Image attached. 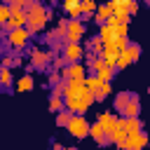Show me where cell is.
Segmentation results:
<instances>
[{"label":"cell","mask_w":150,"mask_h":150,"mask_svg":"<svg viewBox=\"0 0 150 150\" xmlns=\"http://www.w3.org/2000/svg\"><path fill=\"white\" fill-rule=\"evenodd\" d=\"M52 66H54L56 70H63V68L68 66V61H66V56H63V54H56V52H54V59H52Z\"/></svg>","instance_id":"cell-29"},{"label":"cell","mask_w":150,"mask_h":150,"mask_svg":"<svg viewBox=\"0 0 150 150\" xmlns=\"http://www.w3.org/2000/svg\"><path fill=\"white\" fill-rule=\"evenodd\" d=\"M127 136H129V131H127V127H124V117H120V120H117V124H115V129L110 131V138H112V143H117V145H120Z\"/></svg>","instance_id":"cell-15"},{"label":"cell","mask_w":150,"mask_h":150,"mask_svg":"<svg viewBox=\"0 0 150 150\" xmlns=\"http://www.w3.org/2000/svg\"><path fill=\"white\" fill-rule=\"evenodd\" d=\"M84 23L87 21H82V19H70L68 21V30H66V42H80L84 38V33H87Z\"/></svg>","instance_id":"cell-5"},{"label":"cell","mask_w":150,"mask_h":150,"mask_svg":"<svg viewBox=\"0 0 150 150\" xmlns=\"http://www.w3.org/2000/svg\"><path fill=\"white\" fill-rule=\"evenodd\" d=\"M47 21H49L47 12H40V14H28V23H26V28H28L33 35H38V33H42V30H45Z\"/></svg>","instance_id":"cell-8"},{"label":"cell","mask_w":150,"mask_h":150,"mask_svg":"<svg viewBox=\"0 0 150 150\" xmlns=\"http://www.w3.org/2000/svg\"><path fill=\"white\" fill-rule=\"evenodd\" d=\"M129 63H131V59H129V54H127V52L122 49V52H120V59H117V68L122 70V68H127Z\"/></svg>","instance_id":"cell-33"},{"label":"cell","mask_w":150,"mask_h":150,"mask_svg":"<svg viewBox=\"0 0 150 150\" xmlns=\"http://www.w3.org/2000/svg\"><path fill=\"white\" fill-rule=\"evenodd\" d=\"M87 70H89V68H87L82 61H75V63H68V66L61 70V75H63V77H68V80H77V82H84V77L89 75Z\"/></svg>","instance_id":"cell-6"},{"label":"cell","mask_w":150,"mask_h":150,"mask_svg":"<svg viewBox=\"0 0 150 150\" xmlns=\"http://www.w3.org/2000/svg\"><path fill=\"white\" fill-rule=\"evenodd\" d=\"M101 82H103V80H101V77H98L96 73H91V75H87V77H84V84H87V87H89L91 91H94V89H96V87H98Z\"/></svg>","instance_id":"cell-30"},{"label":"cell","mask_w":150,"mask_h":150,"mask_svg":"<svg viewBox=\"0 0 150 150\" xmlns=\"http://www.w3.org/2000/svg\"><path fill=\"white\" fill-rule=\"evenodd\" d=\"M98 35L103 38L105 45L112 42V40H117V33H115V26H112V23H103V26H98Z\"/></svg>","instance_id":"cell-19"},{"label":"cell","mask_w":150,"mask_h":150,"mask_svg":"<svg viewBox=\"0 0 150 150\" xmlns=\"http://www.w3.org/2000/svg\"><path fill=\"white\" fill-rule=\"evenodd\" d=\"M115 12H112V5L110 2H105V5H101L98 9H96V14H94V21L98 23V26H103V23H108L110 21V16H112Z\"/></svg>","instance_id":"cell-13"},{"label":"cell","mask_w":150,"mask_h":150,"mask_svg":"<svg viewBox=\"0 0 150 150\" xmlns=\"http://www.w3.org/2000/svg\"><path fill=\"white\" fill-rule=\"evenodd\" d=\"M12 19V5L9 2H2L0 5V23H7Z\"/></svg>","instance_id":"cell-27"},{"label":"cell","mask_w":150,"mask_h":150,"mask_svg":"<svg viewBox=\"0 0 150 150\" xmlns=\"http://www.w3.org/2000/svg\"><path fill=\"white\" fill-rule=\"evenodd\" d=\"M89 136H91V138L96 141V145H101V148H103V145H110V143H112L110 134L105 131V127H103V124H101L98 120H96V122L91 124V131H89Z\"/></svg>","instance_id":"cell-9"},{"label":"cell","mask_w":150,"mask_h":150,"mask_svg":"<svg viewBox=\"0 0 150 150\" xmlns=\"http://www.w3.org/2000/svg\"><path fill=\"white\" fill-rule=\"evenodd\" d=\"M52 148H54V150H66V148H63L59 141H54V143H52Z\"/></svg>","instance_id":"cell-36"},{"label":"cell","mask_w":150,"mask_h":150,"mask_svg":"<svg viewBox=\"0 0 150 150\" xmlns=\"http://www.w3.org/2000/svg\"><path fill=\"white\" fill-rule=\"evenodd\" d=\"M61 80H63V75H61V70H56V68H54V70L49 73V77H47V84H49V87H56V84H59Z\"/></svg>","instance_id":"cell-31"},{"label":"cell","mask_w":150,"mask_h":150,"mask_svg":"<svg viewBox=\"0 0 150 150\" xmlns=\"http://www.w3.org/2000/svg\"><path fill=\"white\" fill-rule=\"evenodd\" d=\"M49 2H52V5H54V7H56V5H59V2H61V0H49Z\"/></svg>","instance_id":"cell-37"},{"label":"cell","mask_w":150,"mask_h":150,"mask_svg":"<svg viewBox=\"0 0 150 150\" xmlns=\"http://www.w3.org/2000/svg\"><path fill=\"white\" fill-rule=\"evenodd\" d=\"M131 94H134V91H120V94L115 96V101H112V110L120 112V115H124V110H127V105H129V101H131Z\"/></svg>","instance_id":"cell-12"},{"label":"cell","mask_w":150,"mask_h":150,"mask_svg":"<svg viewBox=\"0 0 150 150\" xmlns=\"http://www.w3.org/2000/svg\"><path fill=\"white\" fill-rule=\"evenodd\" d=\"M141 112V98H138V94L134 91L131 94V101H129V105H127V110H124V117H134V115H138Z\"/></svg>","instance_id":"cell-22"},{"label":"cell","mask_w":150,"mask_h":150,"mask_svg":"<svg viewBox=\"0 0 150 150\" xmlns=\"http://www.w3.org/2000/svg\"><path fill=\"white\" fill-rule=\"evenodd\" d=\"M124 52L129 54V59H131V63H136V61L141 59V45H138V42H129Z\"/></svg>","instance_id":"cell-26"},{"label":"cell","mask_w":150,"mask_h":150,"mask_svg":"<svg viewBox=\"0 0 150 150\" xmlns=\"http://www.w3.org/2000/svg\"><path fill=\"white\" fill-rule=\"evenodd\" d=\"M96 9H98L96 0H82V12L84 14H96Z\"/></svg>","instance_id":"cell-32"},{"label":"cell","mask_w":150,"mask_h":150,"mask_svg":"<svg viewBox=\"0 0 150 150\" xmlns=\"http://www.w3.org/2000/svg\"><path fill=\"white\" fill-rule=\"evenodd\" d=\"M26 12H28V14H40V12H47V7L42 5V0H33V2L26 7Z\"/></svg>","instance_id":"cell-28"},{"label":"cell","mask_w":150,"mask_h":150,"mask_svg":"<svg viewBox=\"0 0 150 150\" xmlns=\"http://www.w3.org/2000/svg\"><path fill=\"white\" fill-rule=\"evenodd\" d=\"M148 94H150V87H148Z\"/></svg>","instance_id":"cell-40"},{"label":"cell","mask_w":150,"mask_h":150,"mask_svg":"<svg viewBox=\"0 0 150 150\" xmlns=\"http://www.w3.org/2000/svg\"><path fill=\"white\" fill-rule=\"evenodd\" d=\"M110 91H112V84H110L108 80H103V82H101V84L94 89V98H96V101H105Z\"/></svg>","instance_id":"cell-21"},{"label":"cell","mask_w":150,"mask_h":150,"mask_svg":"<svg viewBox=\"0 0 150 150\" xmlns=\"http://www.w3.org/2000/svg\"><path fill=\"white\" fill-rule=\"evenodd\" d=\"M30 89H33V77H30V75H21V77L16 80V91L23 94V91H30Z\"/></svg>","instance_id":"cell-25"},{"label":"cell","mask_w":150,"mask_h":150,"mask_svg":"<svg viewBox=\"0 0 150 150\" xmlns=\"http://www.w3.org/2000/svg\"><path fill=\"white\" fill-rule=\"evenodd\" d=\"M30 38H33V33H30L26 26L9 28L7 33H2V47H5V49H16V52H23V49L30 45Z\"/></svg>","instance_id":"cell-1"},{"label":"cell","mask_w":150,"mask_h":150,"mask_svg":"<svg viewBox=\"0 0 150 150\" xmlns=\"http://www.w3.org/2000/svg\"><path fill=\"white\" fill-rule=\"evenodd\" d=\"M145 2H148V5H150V0H145Z\"/></svg>","instance_id":"cell-39"},{"label":"cell","mask_w":150,"mask_h":150,"mask_svg":"<svg viewBox=\"0 0 150 150\" xmlns=\"http://www.w3.org/2000/svg\"><path fill=\"white\" fill-rule=\"evenodd\" d=\"M129 12H131V16L138 12V0H131V5H129Z\"/></svg>","instance_id":"cell-34"},{"label":"cell","mask_w":150,"mask_h":150,"mask_svg":"<svg viewBox=\"0 0 150 150\" xmlns=\"http://www.w3.org/2000/svg\"><path fill=\"white\" fill-rule=\"evenodd\" d=\"M12 82H14L12 68L2 66V68H0V84H2V91H5V94H12Z\"/></svg>","instance_id":"cell-16"},{"label":"cell","mask_w":150,"mask_h":150,"mask_svg":"<svg viewBox=\"0 0 150 150\" xmlns=\"http://www.w3.org/2000/svg\"><path fill=\"white\" fill-rule=\"evenodd\" d=\"M96 120H98V122L105 127V131L110 134V131L115 129V124H117V120H120V117H117V115H112V110H105V112H101Z\"/></svg>","instance_id":"cell-17"},{"label":"cell","mask_w":150,"mask_h":150,"mask_svg":"<svg viewBox=\"0 0 150 150\" xmlns=\"http://www.w3.org/2000/svg\"><path fill=\"white\" fill-rule=\"evenodd\" d=\"M26 23H28V12H26V7L12 5V19L7 21V26H9V28H19V26H26Z\"/></svg>","instance_id":"cell-10"},{"label":"cell","mask_w":150,"mask_h":150,"mask_svg":"<svg viewBox=\"0 0 150 150\" xmlns=\"http://www.w3.org/2000/svg\"><path fill=\"white\" fill-rule=\"evenodd\" d=\"M61 7L66 12V16L70 19H82V0H61Z\"/></svg>","instance_id":"cell-11"},{"label":"cell","mask_w":150,"mask_h":150,"mask_svg":"<svg viewBox=\"0 0 150 150\" xmlns=\"http://www.w3.org/2000/svg\"><path fill=\"white\" fill-rule=\"evenodd\" d=\"M33 0H14V5H21V7H28Z\"/></svg>","instance_id":"cell-35"},{"label":"cell","mask_w":150,"mask_h":150,"mask_svg":"<svg viewBox=\"0 0 150 150\" xmlns=\"http://www.w3.org/2000/svg\"><path fill=\"white\" fill-rule=\"evenodd\" d=\"M28 56H30V66H33V70H47V66L52 63V59H54V49L52 52H45V49H40V47H30L28 49Z\"/></svg>","instance_id":"cell-3"},{"label":"cell","mask_w":150,"mask_h":150,"mask_svg":"<svg viewBox=\"0 0 150 150\" xmlns=\"http://www.w3.org/2000/svg\"><path fill=\"white\" fill-rule=\"evenodd\" d=\"M66 131H68V134H70L75 141H82V138H87V136H89L91 124L87 122L84 112H75V115H73V120H70V124L66 127Z\"/></svg>","instance_id":"cell-2"},{"label":"cell","mask_w":150,"mask_h":150,"mask_svg":"<svg viewBox=\"0 0 150 150\" xmlns=\"http://www.w3.org/2000/svg\"><path fill=\"white\" fill-rule=\"evenodd\" d=\"M2 2H9V5H14V0H2Z\"/></svg>","instance_id":"cell-38"},{"label":"cell","mask_w":150,"mask_h":150,"mask_svg":"<svg viewBox=\"0 0 150 150\" xmlns=\"http://www.w3.org/2000/svg\"><path fill=\"white\" fill-rule=\"evenodd\" d=\"M145 145H150V136H148L145 131L129 134V136L120 143V148H127V150H141V148H145Z\"/></svg>","instance_id":"cell-4"},{"label":"cell","mask_w":150,"mask_h":150,"mask_svg":"<svg viewBox=\"0 0 150 150\" xmlns=\"http://www.w3.org/2000/svg\"><path fill=\"white\" fill-rule=\"evenodd\" d=\"M23 63V59H21V52H12V54H5L2 56V66H7V68H19Z\"/></svg>","instance_id":"cell-20"},{"label":"cell","mask_w":150,"mask_h":150,"mask_svg":"<svg viewBox=\"0 0 150 150\" xmlns=\"http://www.w3.org/2000/svg\"><path fill=\"white\" fill-rule=\"evenodd\" d=\"M122 117H124V115H122ZM124 127H127V131H129V134L143 131V122H141V117H138V115H134V117H124Z\"/></svg>","instance_id":"cell-23"},{"label":"cell","mask_w":150,"mask_h":150,"mask_svg":"<svg viewBox=\"0 0 150 150\" xmlns=\"http://www.w3.org/2000/svg\"><path fill=\"white\" fill-rule=\"evenodd\" d=\"M61 54L66 56V61H68V63H75V61H82V59H84L87 49H84L80 42H66V45H63V49H61Z\"/></svg>","instance_id":"cell-7"},{"label":"cell","mask_w":150,"mask_h":150,"mask_svg":"<svg viewBox=\"0 0 150 150\" xmlns=\"http://www.w3.org/2000/svg\"><path fill=\"white\" fill-rule=\"evenodd\" d=\"M73 115H75V112H73V110H68V108H63L61 112H56V127H63V129H66V127L70 124Z\"/></svg>","instance_id":"cell-24"},{"label":"cell","mask_w":150,"mask_h":150,"mask_svg":"<svg viewBox=\"0 0 150 150\" xmlns=\"http://www.w3.org/2000/svg\"><path fill=\"white\" fill-rule=\"evenodd\" d=\"M66 108V98H63V94H59V91H54L52 89V94H49V112H61Z\"/></svg>","instance_id":"cell-14"},{"label":"cell","mask_w":150,"mask_h":150,"mask_svg":"<svg viewBox=\"0 0 150 150\" xmlns=\"http://www.w3.org/2000/svg\"><path fill=\"white\" fill-rule=\"evenodd\" d=\"M84 49H87V52H94V54H103L105 42H103V38H101V35H94V38H89V40H87Z\"/></svg>","instance_id":"cell-18"}]
</instances>
